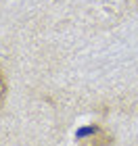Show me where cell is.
<instances>
[{
    "mask_svg": "<svg viewBox=\"0 0 138 146\" xmlns=\"http://www.w3.org/2000/svg\"><path fill=\"white\" fill-rule=\"evenodd\" d=\"M111 144H113V136L103 127H92L80 140V146H111Z\"/></svg>",
    "mask_w": 138,
    "mask_h": 146,
    "instance_id": "obj_1",
    "label": "cell"
},
{
    "mask_svg": "<svg viewBox=\"0 0 138 146\" xmlns=\"http://www.w3.org/2000/svg\"><path fill=\"white\" fill-rule=\"evenodd\" d=\"M6 98V79H4V73H2V67H0V107H2Z\"/></svg>",
    "mask_w": 138,
    "mask_h": 146,
    "instance_id": "obj_2",
    "label": "cell"
}]
</instances>
